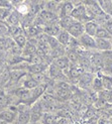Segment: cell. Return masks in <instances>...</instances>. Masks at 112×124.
I'll return each mask as SVG.
<instances>
[{"mask_svg":"<svg viewBox=\"0 0 112 124\" xmlns=\"http://www.w3.org/2000/svg\"><path fill=\"white\" fill-rule=\"evenodd\" d=\"M69 34L74 39H80L84 33H85V30H84V24L80 21H75L72 25L69 27V29L67 30Z\"/></svg>","mask_w":112,"mask_h":124,"instance_id":"6da1fadb","label":"cell"},{"mask_svg":"<svg viewBox=\"0 0 112 124\" xmlns=\"http://www.w3.org/2000/svg\"><path fill=\"white\" fill-rule=\"evenodd\" d=\"M87 15H88V11H87L86 6L84 5V3H80L77 6H75L71 16L74 18L75 20L81 22V20L86 19Z\"/></svg>","mask_w":112,"mask_h":124,"instance_id":"7a4b0ae2","label":"cell"},{"mask_svg":"<svg viewBox=\"0 0 112 124\" xmlns=\"http://www.w3.org/2000/svg\"><path fill=\"white\" fill-rule=\"evenodd\" d=\"M84 5L86 6L88 13H90L91 15H94V16H103V15H106L103 12V10L101 8L100 4H99V2L90 1L88 3H84Z\"/></svg>","mask_w":112,"mask_h":124,"instance_id":"3957f363","label":"cell"},{"mask_svg":"<svg viewBox=\"0 0 112 124\" xmlns=\"http://www.w3.org/2000/svg\"><path fill=\"white\" fill-rule=\"evenodd\" d=\"M15 95L20 99L21 103L24 104H32V90H28L25 88H20L15 92Z\"/></svg>","mask_w":112,"mask_h":124,"instance_id":"277c9868","label":"cell"},{"mask_svg":"<svg viewBox=\"0 0 112 124\" xmlns=\"http://www.w3.org/2000/svg\"><path fill=\"white\" fill-rule=\"evenodd\" d=\"M98 28H99L98 23L96 21H94V20H89V21H87L84 24L85 33L90 35V36H93V38H95V34L97 32Z\"/></svg>","mask_w":112,"mask_h":124,"instance_id":"5b68a950","label":"cell"},{"mask_svg":"<svg viewBox=\"0 0 112 124\" xmlns=\"http://www.w3.org/2000/svg\"><path fill=\"white\" fill-rule=\"evenodd\" d=\"M79 40H80L81 45H83L87 48H97L96 47V39L93 38V36H90L88 34L84 33L79 39Z\"/></svg>","mask_w":112,"mask_h":124,"instance_id":"8992f818","label":"cell"},{"mask_svg":"<svg viewBox=\"0 0 112 124\" xmlns=\"http://www.w3.org/2000/svg\"><path fill=\"white\" fill-rule=\"evenodd\" d=\"M96 39V47L102 52H109L112 51V42L110 39Z\"/></svg>","mask_w":112,"mask_h":124,"instance_id":"52a82bcc","label":"cell"},{"mask_svg":"<svg viewBox=\"0 0 112 124\" xmlns=\"http://www.w3.org/2000/svg\"><path fill=\"white\" fill-rule=\"evenodd\" d=\"M26 75H27V73H26L25 71H23V70L11 71V72H10V82H9L8 86L18 83L23 77H25Z\"/></svg>","mask_w":112,"mask_h":124,"instance_id":"ba28073f","label":"cell"},{"mask_svg":"<svg viewBox=\"0 0 112 124\" xmlns=\"http://www.w3.org/2000/svg\"><path fill=\"white\" fill-rule=\"evenodd\" d=\"M47 87H48L47 84L42 83V84H40V85L37 86L36 88H34L33 90H32V104L35 103V102L37 101V99H39L40 97H41L43 94H45Z\"/></svg>","mask_w":112,"mask_h":124,"instance_id":"9c48e42d","label":"cell"},{"mask_svg":"<svg viewBox=\"0 0 112 124\" xmlns=\"http://www.w3.org/2000/svg\"><path fill=\"white\" fill-rule=\"evenodd\" d=\"M68 70H69V75L71 79H80V77L84 74V69L80 65L70 66Z\"/></svg>","mask_w":112,"mask_h":124,"instance_id":"30bf717a","label":"cell"},{"mask_svg":"<svg viewBox=\"0 0 112 124\" xmlns=\"http://www.w3.org/2000/svg\"><path fill=\"white\" fill-rule=\"evenodd\" d=\"M15 119V112L11 108L4 110L0 113V121L6 122V123H11Z\"/></svg>","mask_w":112,"mask_h":124,"instance_id":"8fae6325","label":"cell"},{"mask_svg":"<svg viewBox=\"0 0 112 124\" xmlns=\"http://www.w3.org/2000/svg\"><path fill=\"white\" fill-rule=\"evenodd\" d=\"M74 8H75L74 3H72V2H65L63 5H62V7L60 9V11H61L60 17L63 18V17H67V16H71Z\"/></svg>","mask_w":112,"mask_h":124,"instance_id":"7c38bea8","label":"cell"},{"mask_svg":"<svg viewBox=\"0 0 112 124\" xmlns=\"http://www.w3.org/2000/svg\"><path fill=\"white\" fill-rule=\"evenodd\" d=\"M91 65L96 69H100L104 66V55L101 54H94L90 57Z\"/></svg>","mask_w":112,"mask_h":124,"instance_id":"4fadbf2b","label":"cell"},{"mask_svg":"<svg viewBox=\"0 0 112 124\" xmlns=\"http://www.w3.org/2000/svg\"><path fill=\"white\" fill-rule=\"evenodd\" d=\"M48 69V66L45 64H34V65H28L27 70L30 73V75H37V74H42Z\"/></svg>","mask_w":112,"mask_h":124,"instance_id":"5bb4252c","label":"cell"},{"mask_svg":"<svg viewBox=\"0 0 112 124\" xmlns=\"http://www.w3.org/2000/svg\"><path fill=\"white\" fill-rule=\"evenodd\" d=\"M48 74H49V77L53 78V79H59L61 77H63V71H62L60 68L56 65L55 63H52L48 67Z\"/></svg>","mask_w":112,"mask_h":124,"instance_id":"9a60e30c","label":"cell"},{"mask_svg":"<svg viewBox=\"0 0 112 124\" xmlns=\"http://www.w3.org/2000/svg\"><path fill=\"white\" fill-rule=\"evenodd\" d=\"M70 39H71V35L69 34V32H68L67 30H64V29H62V31L57 36V40L59 41L60 45L63 46L69 45Z\"/></svg>","mask_w":112,"mask_h":124,"instance_id":"2e32d148","label":"cell"},{"mask_svg":"<svg viewBox=\"0 0 112 124\" xmlns=\"http://www.w3.org/2000/svg\"><path fill=\"white\" fill-rule=\"evenodd\" d=\"M39 85L40 84L37 83L32 76H29L28 74L25 76V80L22 82V87L23 88H25V89H28V90H33Z\"/></svg>","mask_w":112,"mask_h":124,"instance_id":"e0dca14e","label":"cell"},{"mask_svg":"<svg viewBox=\"0 0 112 124\" xmlns=\"http://www.w3.org/2000/svg\"><path fill=\"white\" fill-rule=\"evenodd\" d=\"M54 63L57 65L62 71H64V70H67V69H69L70 68V63L71 62L69 61V59H68L67 57H64L63 55V57H60L58 59H56L54 61Z\"/></svg>","mask_w":112,"mask_h":124,"instance_id":"ac0fdd59","label":"cell"},{"mask_svg":"<svg viewBox=\"0 0 112 124\" xmlns=\"http://www.w3.org/2000/svg\"><path fill=\"white\" fill-rule=\"evenodd\" d=\"M75 21H76V20H75L72 16L63 17V18H61V19H60V25H61L62 29L68 30V29H69V27L72 25Z\"/></svg>","mask_w":112,"mask_h":124,"instance_id":"d6986e66","label":"cell"},{"mask_svg":"<svg viewBox=\"0 0 112 124\" xmlns=\"http://www.w3.org/2000/svg\"><path fill=\"white\" fill-rule=\"evenodd\" d=\"M93 80L94 78L92 77V75L90 73H84L82 76L80 77V80H79V83L82 85V86H85V87H88L91 83H93Z\"/></svg>","mask_w":112,"mask_h":124,"instance_id":"ffe728a7","label":"cell"},{"mask_svg":"<svg viewBox=\"0 0 112 124\" xmlns=\"http://www.w3.org/2000/svg\"><path fill=\"white\" fill-rule=\"evenodd\" d=\"M60 3L58 1H48V2H43V9L51 11L56 13V11L58 10Z\"/></svg>","mask_w":112,"mask_h":124,"instance_id":"44dd1931","label":"cell"},{"mask_svg":"<svg viewBox=\"0 0 112 124\" xmlns=\"http://www.w3.org/2000/svg\"><path fill=\"white\" fill-rule=\"evenodd\" d=\"M95 39H111L112 35L107 31L105 27H99L97 32L95 34Z\"/></svg>","mask_w":112,"mask_h":124,"instance_id":"7402d4cb","label":"cell"},{"mask_svg":"<svg viewBox=\"0 0 112 124\" xmlns=\"http://www.w3.org/2000/svg\"><path fill=\"white\" fill-rule=\"evenodd\" d=\"M30 123V110L21 112L18 115V124H29Z\"/></svg>","mask_w":112,"mask_h":124,"instance_id":"603a6c76","label":"cell"},{"mask_svg":"<svg viewBox=\"0 0 112 124\" xmlns=\"http://www.w3.org/2000/svg\"><path fill=\"white\" fill-rule=\"evenodd\" d=\"M99 4H100L104 13L112 17V2L111 1H100Z\"/></svg>","mask_w":112,"mask_h":124,"instance_id":"cb8c5ba5","label":"cell"},{"mask_svg":"<svg viewBox=\"0 0 112 124\" xmlns=\"http://www.w3.org/2000/svg\"><path fill=\"white\" fill-rule=\"evenodd\" d=\"M8 22L11 24V26H18L20 22V17L17 12H11L8 16Z\"/></svg>","mask_w":112,"mask_h":124,"instance_id":"d4e9b609","label":"cell"},{"mask_svg":"<svg viewBox=\"0 0 112 124\" xmlns=\"http://www.w3.org/2000/svg\"><path fill=\"white\" fill-rule=\"evenodd\" d=\"M55 120H57V117H56L55 115H53V114H51V113L43 114L41 119H40L41 124H54Z\"/></svg>","mask_w":112,"mask_h":124,"instance_id":"484cf974","label":"cell"},{"mask_svg":"<svg viewBox=\"0 0 112 124\" xmlns=\"http://www.w3.org/2000/svg\"><path fill=\"white\" fill-rule=\"evenodd\" d=\"M14 41L17 45V46L20 47V48H24L28 42L26 38H25V35H23V34H20V35L16 36V38H14Z\"/></svg>","mask_w":112,"mask_h":124,"instance_id":"4316f807","label":"cell"},{"mask_svg":"<svg viewBox=\"0 0 112 124\" xmlns=\"http://www.w3.org/2000/svg\"><path fill=\"white\" fill-rule=\"evenodd\" d=\"M25 31L27 32V34L29 36H32V38H34L36 35H40V26L39 25H32L30 27L28 28H25Z\"/></svg>","mask_w":112,"mask_h":124,"instance_id":"83f0119b","label":"cell"},{"mask_svg":"<svg viewBox=\"0 0 112 124\" xmlns=\"http://www.w3.org/2000/svg\"><path fill=\"white\" fill-rule=\"evenodd\" d=\"M102 85H103V88H105L106 90H112V78L108 76H103Z\"/></svg>","mask_w":112,"mask_h":124,"instance_id":"f1b7e54d","label":"cell"},{"mask_svg":"<svg viewBox=\"0 0 112 124\" xmlns=\"http://www.w3.org/2000/svg\"><path fill=\"white\" fill-rule=\"evenodd\" d=\"M9 32L16 38V36L22 34V28L20 26H10L9 27Z\"/></svg>","mask_w":112,"mask_h":124,"instance_id":"f546056e","label":"cell"},{"mask_svg":"<svg viewBox=\"0 0 112 124\" xmlns=\"http://www.w3.org/2000/svg\"><path fill=\"white\" fill-rule=\"evenodd\" d=\"M93 87H94V89L96 91H99L103 88V85H102V80H100L99 78H94L93 80Z\"/></svg>","mask_w":112,"mask_h":124,"instance_id":"4dcf8cb0","label":"cell"},{"mask_svg":"<svg viewBox=\"0 0 112 124\" xmlns=\"http://www.w3.org/2000/svg\"><path fill=\"white\" fill-rule=\"evenodd\" d=\"M8 105V98L4 95V93H0V107H6Z\"/></svg>","mask_w":112,"mask_h":124,"instance_id":"1f68e13d","label":"cell"},{"mask_svg":"<svg viewBox=\"0 0 112 124\" xmlns=\"http://www.w3.org/2000/svg\"><path fill=\"white\" fill-rule=\"evenodd\" d=\"M57 96L59 98H67L70 96V91L68 90H59L57 89Z\"/></svg>","mask_w":112,"mask_h":124,"instance_id":"d6a6232c","label":"cell"},{"mask_svg":"<svg viewBox=\"0 0 112 124\" xmlns=\"http://www.w3.org/2000/svg\"><path fill=\"white\" fill-rule=\"evenodd\" d=\"M56 123L57 124H72V122L68 118H66V117H60V118L56 120Z\"/></svg>","mask_w":112,"mask_h":124,"instance_id":"836d02e7","label":"cell"},{"mask_svg":"<svg viewBox=\"0 0 112 124\" xmlns=\"http://www.w3.org/2000/svg\"><path fill=\"white\" fill-rule=\"evenodd\" d=\"M105 28H106L107 31L112 35V19L105 23Z\"/></svg>","mask_w":112,"mask_h":124,"instance_id":"e575fe53","label":"cell"},{"mask_svg":"<svg viewBox=\"0 0 112 124\" xmlns=\"http://www.w3.org/2000/svg\"><path fill=\"white\" fill-rule=\"evenodd\" d=\"M0 6L4 8H7V6H10V2L8 1H0Z\"/></svg>","mask_w":112,"mask_h":124,"instance_id":"d590c367","label":"cell"},{"mask_svg":"<svg viewBox=\"0 0 112 124\" xmlns=\"http://www.w3.org/2000/svg\"><path fill=\"white\" fill-rule=\"evenodd\" d=\"M103 55H105V57H107L108 59L112 60V51H109V52H105L103 54Z\"/></svg>","mask_w":112,"mask_h":124,"instance_id":"8d00e7d4","label":"cell"},{"mask_svg":"<svg viewBox=\"0 0 112 124\" xmlns=\"http://www.w3.org/2000/svg\"><path fill=\"white\" fill-rule=\"evenodd\" d=\"M4 72H5V68H4V66H3L2 64H0V76H1Z\"/></svg>","mask_w":112,"mask_h":124,"instance_id":"74e56055","label":"cell"},{"mask_svg":"<svg viewBox=\"0 0 112 124\" xmlns=\"http://www.w3.org/2000/svg\"><path fill=\"white\" fill-rule=\"evenodd\" d=\"M2 55H3V53H2V51H1V49H0V59L2 58Z\"/></svg>","mask_w":112,"mask_h":124,"instance_id":"f35d334b","label":"cell"}]
</instances>
